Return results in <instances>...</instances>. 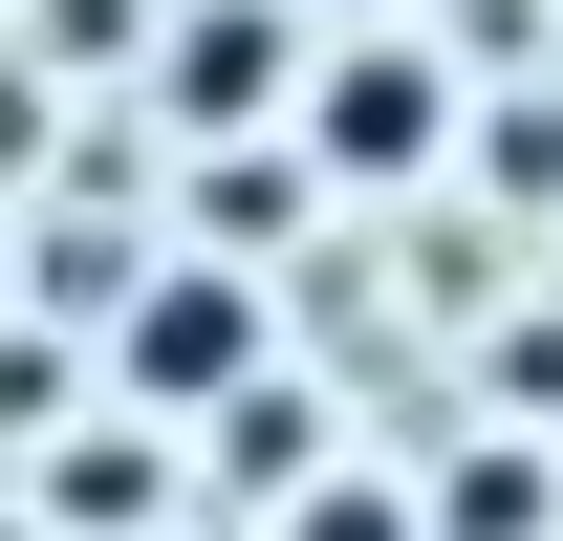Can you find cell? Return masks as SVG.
Returning <instances> with one entry per match:
<instances>
[{"label": "cell", "instance_id": "obj_4", "mask_svg": "<svg viewBox=\"0 0 563 541\" xmlns=\"http://www.w3.org/2000/svg\"><path fill=\"white\" fill-rule=\"evenodd\" d=\"M282 541H412V498H390V476H303V498H282Z\"/></svg>", "mask_w": 563, "mask_h": 541}, {"label": "cell", "instance_id": "obj_3", "mask_svg": "<svg viewBox=\"0 0 563 541\" xmlns=\"http://www.w3.org/2000/svg\"><path fill=\"white\" fill-rule=\"evenodd\" d=\"M303 22H325V0H196V22H174V131H261V109H303V66H282Z\"/></svg>", "mask_w": 563, "mask_h": 541}, {"label": "cell", "instance_id": "obj_5", "mask_svg": "<svg viewBox=\"0 0 563 541\" xmlns=\"http://www.w3.org/2000/svg\"><path fill=\"white\" fill-rule=\"evenodd\" d=\"M325 22H390V0H325Z\"/></svg>", "mask_w": 563, "mask_h": 541}, {"label": "cell", "instance_id": "obj_2", "mask_svg": "<svg viewBox=\"0 0 563 541\" xmlns=\"http://www.w3.org/2000/svg\"><path fill=\"white\" fill-rule=\"evenodd\" d=\"M261 390V303L239 281H131V411H239Z\"/></svg>", "mask_w": 563, "mask_h": 541}, {"label": "cell", "instance_id": "obj_1", "mask_svg": "<svg viewBox=\"0 0 563 541\" xmlns=\"http://www.w3.org/2000/svg\"><path fill=\"white\" fill-rule=\"evenodd\" d=\"M433 152H455V66H412L390 22H368L347 66H303V174L390 196V174H433Z\"/></svg>", "mask_w": 563, "mask_h": 541}]
</instances>
